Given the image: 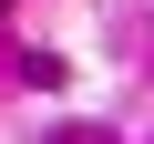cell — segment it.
<instances>
[]
</instances>
